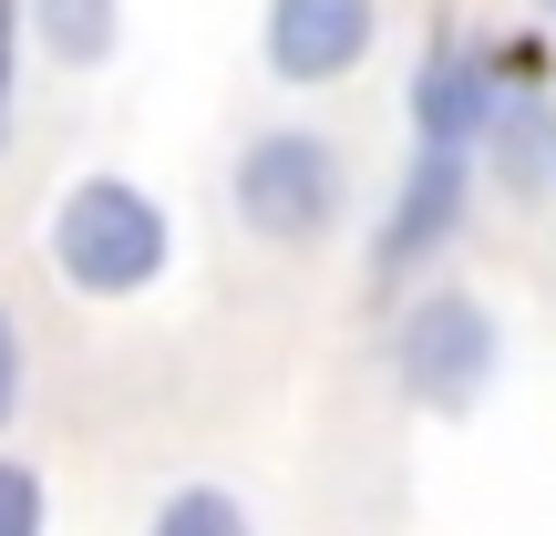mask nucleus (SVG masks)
<instances>
[{
	"instance_id": "nucleus-11",
	"label": "nucleus",
	"mask_w": 556,
	"mask_h": 536,
	"mask_svg": "<svg viewBox=\"0 0 556 536\" xmlns=\"http://www.w3.org/2000/svg\"><path fill=\"white\" fill-rule=\"evenodd\" d=\"M11 52H21V0H0V145H11Z\"/></svg>"
},
{
	"instance_id": "nucleus-9",
	"label": "nucleus",
	"mask_w": 556,
	"mask_h": 536,
	"mask_svg": "<svg viewBox=\"0 0 556 536\" xmlns=\"http://www.w3.org/2000/svg\"><path fill=\"white\" fill-rule=\"evenodd\" d=\"M52 526V485H41V464L0 454V536H41Z\"/></svg>"
},
{
	"instance_id": "nucleus-6",
	"label": "nucleus",
	"mask_w": 556,
	"mask_h": 536,
	"mask_svg": "<svg viewBox=\"0 0 556 536\" xmlns=\"http://www.w3.org/2000/svg\"><path fill=\"white\" fill-rule=\"evenodd\" d=\"M371 0H268V73L278 83H340L371 52Z\"/></svg>"
},
{
	"instance_id": "nucleus-4",
	"label": "nucleus",
	"mask_w": 556,
	"mask_h": 536,
	"mask_svg": "<svg viewBox=\"0 0 556 536\" xmlns=\"http://www.w3.org/2000/svg\"><path fill=\"white\" fill-rule=\"evenodd\" d=\"M464 207H475V155L413 145L402 197H392V217H381V238H371V269H381V278H413L422 259H443V248L464 238Z\"/></svg>"
},
{
	"instance_id": "nucleus-8",
	"label": "nucleus",
	"mask_w": 556,
	"mask_h": 536,
	"mask_svg": "<svg viewBox=\"0 0 556 536\" xmlns=\"http://www.w3.org/2000/svg\"><path fill=\"white\" fill-rule=\"evenodd\" d=\"M31 32L52 62H103L114 52V0H31Z\"/></svg>"
},
{
	"instance_id": "nucleus-12",
	"label": "nucleus",
	"mask_w": 556,
	"mask_h": 536,
	"mask_svg": "<svg viewBox=\"0 0 556 536\" xmlns=\"http://www.w3.org/2000/svg\"><path fill=\"white\" fill-rule=\"evenodd\" d=\"M546 11H556V0H546Z\"/></svg>"
},
{
	"instance_id": "nucleus-5",
	"label": "nucleus",
	"mask_w": 556,
	"mask_h": 536,
	"mask_svg": "<svg viewBox=\"0 0 556 536\" xmlns=\"http://www.w3.org/2000/svg\"><path fill=\"white\" fill-rule=\"evenodd\" d=\"M495 103H505V83H495V62H484L475 41H454V32L422 41V62H413V135L422 145L475 155L484 124H495Z\"/></svg>"
},
{
	"instance_id": "nucleus-3",
	"label": "nucleus",
	"mask_w": 556,
	"mask_h": 536,
	"mask_svg": "<svg viewBox=\"0 0 556 536\" xmlns=\"http://www.w3.org/2000/svg\"><path fill=\"white\" fill-rule=\"evenodd\" d=\"M227 197H238V227L268 248H309L340 227V197H351V176H340V145L309 135V124H268V135L238 145V176H227Z\"/></svg>"
},
{
	"instance_id": "nucleus-1",
	"label": "nucleus",
	"mask_w": 556,
	"mask_h": 536,
	"mask_svg": "<svg viewBox=\"0 0 556 536\" xmlns=\"http://www.w3.org/2000/svg\"><path fill=\"white\" fill-rule=\"evenodd\" d=\"M165 259H176V227H165V207L144 197L135 176L62 186V207H52V269H62V289H83V299H144L165 278Z\"/></svg>"
},
{
	"instance_id": "nucleus-10",
	"label": "nucleus",
	"mask_w": 556,
	"mask_h": 536,
	"mask_svg": "<svg viewBox=\"0 0 556 536\" xmlns=\"http://www.w3.org/2000/svg\"><path fill=\"white\" fill-rule=\"evenodd\" d=\"M21 392H31V340H21V320L0 310V434L21 423Z\"/></svg>"
},
{
	"instance_id": "nucleus-7",
	"label": "nucleus",
	"mask_w": 556,
	"mask_h": 536,
	"mask_svg": "<svg viewBox=\"0 0 556 536\" xmlns=\"http://www.w3.org/2000/svg\"><path fill=\"white\" fill-rule=\"evenodd\" d=\"M144 536H258V516H248V496L238 485H165L155 496V516H144Z\"/></svg>"
},
{
	"instance_id": "nucleus-2",
	"label": "nucleus",
	"mask_w": 556,
	"mask_h": 536,
	"mask_svg": "<svg viewBox=\"0 0 556 536\" xmlns=\"http://www.w3.org/2000/svg\"><path fill=\"white\" fill-rule=\"evenodd\" d=\"M392 372H402V402H422V413H475L484 392H495L505 372V320L484 310L475 289H454V278H433V289L402 310L392 331Z\"/></svg>"
}]
</instances>
